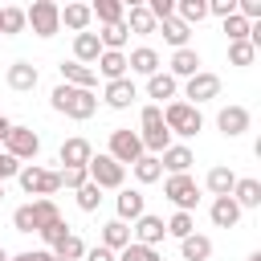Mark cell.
Here are the masks:
<instances>
[{
  "instance_id": "6da1fadb",
  "label": "cell",
  "mask_w": 261,
  "mask_h": 261,
  "mask_svg": "<svg viewBox=\"0 0 261 261\" xmlns=\"http://www.w3.org/2000/svg\"><path fill=\"white\" fill-rule=\"evenodd\" d=\"M49 106H53L57 114H65V118L86 122V118H94V110H98V94H94V90H73V86L61 82V86H53Z\"/></svg>"
},
{
  "instance_id": "7a4b0ae2",
  "label": "cell",
  "mask_w": 261,
  "mask_h": 261,
  "mask_svg": "<svg viewBox=\"0 0 261 261\" xmlns=\"http://www.w3.org/2000/svg\"><path fill=\"white\" fill-rule=\"evenodd\" d=\"M139 143H143L147 155H163L171 147V130L163 126V110L155 102L143 106V114H139Z\"/></svg>"
},
{
  "instance_id": "3957f363",
  "label": "cell",
  "mask_w": 261,
  "mask_h": 261,
  "mask_svg": "<svg viewBox=\"0 0 261 261\" xmlns=\"http://www.w3.org/2000/svg\"><path fill=\"white\" fill-rule=\"evenodd\" d=\"M163 110V126L171 130V135H179V139H192V135H200L204 130V114H200V106H188V102H167V106H159Z\"/></svg>"
},
{
  "instance_id": "277c9868",
  "label": "cell",
  "mask_w": 261,
  "mask_h": 261,
  "mask_svg": "<svg viewBox=\"0 0 261 261\" xmlns=\"http://www.w3.org/2000/svg\"><path fill=\"white\" fill-rule=\"evenodd\" d=\"M16 179H20V188H24L33 200H53V192H61L57 171H49V167H41V163H24V167L16 171Z\"/></svg>"
},
{
  "instance_id": "5b68a950",
  "label": "cell",
  "mask_w": 261,
  "mask_h": 261,
  "mask_svg": "<svg viewBox=\"0 0 261 261\" xmlns=\"http://www.w3.org/2000/svg\"><path fill=\"white\" fill-rule=\"evenodd\" d=\"M24 24L37 33V37H57L61 33V4L53 0H33V8H24Z\"/></svg>"
},
{
  "instance_id": "8992f818",
  "label": "cell",
  "mask_w": 261,
  "mask_h": 261,
  "mask_svg": "<svg viewBox=\"0 0 261 261\" xmlns=\"http://www.w3.org/2000/svg\"><path fill=\"white\" fill-rule=\"evenodd\" d=\"M86 175H90V184L94 188H122V179H126V167L122 163H114L106 151L102 155H90V163H86Z\"/></svg>"
},
{
  "instance_id": "52a82bcc",
  "label": "cell",
  "mask_w": 261,
  "mask_h": 261,
  "mask_svg": "<svg viewBox=\"0 0 261 261\" xmlns=\"http://www.w3.org/2000/svg\"><path fill=\"white\" fill-rule=\"evenodd\" d=\"M37 151H41V135L33 126H16L12 122L8 139H4V155H12L16 163H29V159H37Z\"/></svg>"
},
{
  "instance_id": "ba28073f",
  "label": "cell",
  "mask_w": 261,
  "mask_h": 261,
  "mask_svg": "<svg viewBox=\"0 0 261 261\" xmlns=\"http://www.w3.org/2000/svg\"><path fill=\"white\" fill-rule=\"evenodd\" d=\"M163 196L175 204V212H192L200 204V184L192 175H167L163 179Z\"/></svg>"
},
{
  "instance_id": "9c48e42d",
  "label": "cell",
  "mask_w": 261,
  "mask_h": 261,
  "mask_svg": "<svg viewBox=\"0 0 261 261\" xmlns=\"http://www.w3.org/2000/svg\"><path fill=\"white\" fill-rule=\"evenodd\" d=\"M106 155H110L114 163L130 167V163H135L139 155H147V151H143V143H139V130L118 126V130H110V147H106Z\"/></svg>"
},
{
  "instance_id": "30bf717a",
  "label": "cell",
  "mask_w": 261,
  "mask_h": 261,
  "mask_svg": "<svg viewBox=\"0 0 261 261\" xmlns=\"http://www.w3.org/2000/svg\"><path fill=\"white\" fill-rule=\"evenodd\" d=\"M184 98H188V106H200V102H212V98H220V77H216V73H208V69H200L196 77H188V86H184Z\"/></svg>"
},
{
  "instance_id": "8fae6325",
  "label": "cell",
  "mask_w": 261,
  "mask_h": 261,
  "mask_svg": "<svg viewBox=\"0 0 261 261\" xmlns=\"http://www.w3.org/2000/svg\"><path fill=\"white\" fill-rule=\"evenodd\" d=\"M216 126H220V135H224V139H241V135L253 126V114H249L245 106H220Z\"/></svg>"
},
{
  "instance_id": "7c38bea8",
  "label": "cell",
  "mask_w": 261,
  "mask_h": 261,
  "mask_svg": "<svg viewBox=\"0 0 261 261\" xmlns=\"http://www.w3.org/2000/svg\"><path fill=\"white\" fill-rule=\"evenodd\" d=\"M163 237H167V228H163V216H151V212H143V216L130 224V241H135V245H147V249H155Z\"/></svg>"
},
{
  "instance_id": "4fadbf2b",
  "label": "cell",
  "mask_w": 261,
  "mask_h": 261,
  "mask_svg": "<svg viewBox=\"0 0 261 261\" xmlns=\"http://www.w3.org/2000/svg\"><path fill=\"white\" fill-rule=\"evenodd\" d=\"M114 208H118V216H114V220H122V224L130 220V224H135V220L147 212V196H143L139 188H118V200H114Z\"/></svg>"
},
{
  "instance_id": "5bb4252c",
  "label": "cell",
  "mask_w": 261,
  "mask_h": 261,
  "mask_svg": "<svg viewBox=\"0 0 261 261\" xmlns=\"http://www.w3.org/2000/svg\"><path fill=\"white\" fill-rule=\"evenodd\" d=\"M4 82H8V90L29 94V90H37L41 73H37V65H33V61H12V65H8V73H4Z\"/></svg>"
},
{
  "instance_id": "9a60e30c",
  "label": "cell",
  "mask_w": 261,
  "mask_h": 261,
  "mask_svg": "<svg viewBox=\"0 0 261 261\" xmlns=\"http://www.w3.org/2000/svg\"><path fill=\"white\" fill-rule=\"evenodd\" d=\"M135 98H139V90H135L130 77H118V82H106V86H102V102H106L110 110H126Z\"/></svg>"
},
{
  "instance_id": "2e32d148",
  "label": "cell",
  "mask_w": 261,
  "mask_h": 261,
  "mask_svg": "<svg viewBox=\"0 0 261 261\" xmlns=\"http://www.w3.org/2000/svg\"><path fill=\"white\" fill-rule=\"evenodd\" d=\"M192 163H196V155H192V147H184V143H171V147L159 155V167H163L167 175H188Z\"/></svg>"
},
{
  "instance_id": "e0dca14e",
  "label": "cell",
  "mask_w": 261,
  "mask_h": 261,
  "mask_svg": "<svg viewBox=\"0 0 261 261\" xmlns=\"http://www.w3.org/2000/svg\"><path fill=\"white\" fill-rule=\"evenodd\" d=\"M61 82H65V86H73V90H94V86H98V73H94V65L61 61Z\"/></svg>"
},
{
  "instance_id": "ac0fdd59",
  "label": "cell",
  "mask_w": 261,
  "mask_h": 261,
  "mask_svg": "<svg viewBox=\"0 0 261 261\" xmlns=\"http://www.w3.org/2000/svg\"><path fill=\"white\" fill-rule=\"evenodd\" d=\"M90 155H94V147H90V143H86L82 135L65 139V143H61V151H57L61 167H86V163H90Z\"/></svg>"
},
{
  "instance_id": "d6986e66",
  "label": "cell",
  "mask_w": 261,
  "mask_h": 261,
  "mask_svg": "<svg viewBox=\"0 0 261 261\" xmlns=\"http://www.w3.org/2000/svg\"><path fill=\"white\" fill-rule=\"evenodd\" d=\"M126 69L139 73V77H151V73H159V53L151 45H139V49L126 53Z\"/></svg>"
},
{
  "instance_id": "ffe728a7",
  "label": "cell",
  "mask_w": 261,
  "mask_h": 261,
  "mask_svg": "<svg viewBox=\"0 0 261 261\" xmlns=\"http://www.w3.org/2000/svg\"><path fill=\"white\" fill-rule=\"evenodd\" d=\"M94 73H98V77H106V82L130 77V69H126V53H110V49H102V57L94 61Z\"/></svg>"
},
{
  "instance_id": "44dd1931",
  "label": "cell",
  "mask_w": 261,
  "mask_h": 261,
  "mask_svg": "<svg viewBox=\"0 0 261 261\" xmlns=\"http://www.w3.org/2000/svg\"><path fill=\"white\" fill-rule=\"evenodd\" d=\"M200 65H204V61H200V53L188 45V49H175V53H171V69H167V73H171L175 82H179V77L188 82V77H196V73H200Z\"/></svg>"
},
{
  "instance_id": "7402d4cb",
  "label": "cell",
  "mask_w": 261,
  "mask_h": 261,
  "mask_svg": "<svg viewBox=\"0 0 261 261\" xmlns=\"http://www.w3.org/2000/svg\"><path fill=\"white\" fill-rule=\"evenodd\" d=\"M232 204L245 212V208H261V179H253V175H245V179H237L232 184Z\"/></svg>"
},
{
  "instance_id": "603a6c76",
  "label": "cell",
  "mask_w": 261,
  "mask_h": 261,
  "mask_svg": "<svg viewBox=\"0 0 261 261\" xmlns=\"http://www.w3.org/2000/svg\"><path fill=\"white\" fill-rule=\"evenodd\" d=\"M208 216H212L216 228H237V224H241V208L232 204V196H216L212 208H208Z\"/></svg>"
},
{
  "instance_id": "cb8c5ba5",
  "label": "cell",
  "mask_w": 261,
  "mask_h": 261,
  "mask_svg": "<svg viewBox=\"0 0 261 261\" xmlns=\"http://www.w3.org/2000/svg\"><path fill=\"white\" fill-rule=\"evenodd\" d=\"M102 57V41H98V33H77L73 37V61H82V65H94Z\"/></svg>"
},
{
  "instance_id": "d4e9b609",
  "label": "cell",
  "mask_w": 261,
  "mask_h": 261,
  "mask_svg": "<svg viewBox=\"0 0 261 261\" xmlns=\"http://www.w3.org/2000/svg\"><path fill=\"white\" fill-rule=\"evenodd\" d=\"M175 90H179V82H175L171 73H163V69L147 77V98H155V102H163V106L175 102Z\"/></svg>"
},
{
  "instance_id": "484cf974",
  "label": "cell",
  "mask_w": 261,
  "mask_h": 261,
  "mask_svg": "<svg viewBox=\"0 0 261 261\" xmlns=\"http://www.w3.org/2000/svg\"><path fill=\"white\" fill-rule=\"evenodd\" d=\"M122 24H126V33H139V37H147V33H155L159 24H155V16L147 12V4H130L126 8V16H122Z\"/></svg>"
},
{
  "instance_id": "4316f807",
  "label": "cell",
  "mask_w": 261,
  "mask_h": 261,
  "mask_svg": "<svg viewBox=\"0 0 261 261\" xmlns=\"http://www.w3.org/2000/svg\"><path fill=\"white\" fill-rule=\"evenodd\" d=\"M241 175H232V167H224V163H216L208 175H204V188L212 192V196H232V184H237Z\"/></svg>"
},
{
  "instance_id": "83f0119b",
  "label": "cell",
  "mask_w": 261,
  "mask_h": 261,
  "mask_svg": "<svg viewBox=\"0 0 261 261\" xmlns=\"http://www.w3.org/2000/svg\"><path fill=\"white\" fill-rule=\"evenodd\" d=\"M126 245H130V224H122V220H106V224H102V249L122 253Z\"/></svg>"
},
{
  "instance_id": "f1b7e54d",
  "label": "cell",
  "mask_w": 261,
  "mask_h": 261,
  "mask_svg": "<svg viewBox=\"0 0 261 261\" xmlns=\"http://www.w3.org/2000/svg\"><path fill=\"white\" fill-rule=\"evenodd\" d=\"M179 257H184V261H208V257H212V237H204V232L184 237V241H179Z\"/></svg>"
},
{
  "instance_id": "f546056e",
  "label": "cell",
  "mask_w": 261,
  "mask_h": 261,
  "mask_svg": "<svg viewBox=\"0 0 261 261\" xmlns=\"http://www.w3.org/2000/svg\"><path fill=\"white\" fill-rule=\"evenodd\" d=\"M155 33H163V41L171 45V49H188V37H192V29L179 20V16H167V20H159V29Z\"/></svg>"
},
{
  "instance_id": "4dcf8cb0",
  "label": "cell",
  "mask_w": 261,
  "mask_h": 261,
  "mask_svg": "<svg viewBox=\"0 0 261 261\" xmlns=\"http://www.w3.org/2000/svg\"><path fill=\"white\" fill-rule=\"evenodd\" d=\"M90 16L102 20V24H118V20L126 16V4H122V0H94V4H90Z\"/></svg>"
},
{
  "instance_id": "1f68e13d",
  "label": "cell",
  "mask_w": 261,
  "mask_h": 261,
  "mask_svg": "<svg viewBox=\"0 0 261 261\" xmlns=\"http://www.w3.org/2000/svg\"><path fill=\"white\" fill-rule=\"evenodd\" d=\"M90 20H94V16H90V4H65V8H61V24H65V29H73V37H77V33H86V29H90Z\"/></svg>"
},
{
  "instance_id": "d6a6232c",
  "label": "cell",
  "mask_w": 261,
  "mask_h": 261,
  "mask_svg": "<svg viewBox=\"0 0 261 261\" xmlns=\"http://www.w3.org/2000/svg\"><path fill=\"white\" fill-rule=\"evenodd\" d=\"M98 41H102V49H110V53H126V41H130V33H126V24L118 20V24H102Z\"/></svg>"
},
{
  "instance_id": "836d02e7",
  "label": "cell",
  "mask_w": 261,
  "mask_h": 261,
  "mask_svg": "<svg viewBox=\"0 0 261 261\" xmlns=\"http://www.w3.org/2000/svg\"><path fill=\"white\" fill-rule=\"evenodd\" d=\"M49 253H53L57 261H82V257H86V241H82L77 232H65V241H57Z\"/></svg>"
},
{
  "instance_id": "e575fe53",
  "label": "cell",
  "mask_w": 261,
  "mask_h": 261,
  "mask_svg": "<svg viewBox=\"0 0 261 261\" xmlns=\"http://www.w3.org/2000/svg\"><path fill=\"white\" fill-rule=\"evenodd\" d=\"M130 171H135V179H139V184H155V179H163L159 155H139V159L130 163Z\"/></svg>"
},
{
  "instance_id": "d590c367",
  "label": "cell",
  "mask_w": 261,
  "mask_h": 261,
  "mask_svg": "<svg viewBox=\"0 0 261 261\" xmlns=\"http://www.w3.org/2000/svg\"><path fill=\"white\" fill-rule=\"evenodd\" d=\"M175 16L192 29V24H200V20L208 16V0H179V4H175Z\"/></svg>"
},
{
  "instance_id": "8d00e7d4",
  "label": "cell",
  "mask_w": 261,
  "mask_h": 261,
  "mask_svg": "<svg viewBox=\"0 0 261 261\" xmlns=\"http://www.w3.org/2000/svg\"><path fill=\"white\" fill-rule=\"evenodd\" d=\"M29 24H24V8H0V37H16V33H24Z\"/></svg>"
},
{
  "instance_id": "74e56055",
  "label": "cell",
  "mask_w": 261,
  "mask_h": 261,
  "mask_svg": "<svg viewBox=\"0 0 261 261\" xmlns=\"http://www.w3.org/2000/svg\"><path fill=\"white\" fill-rule=\"evenodd\" d=\"M163 228H167V237L184 241V237H192V232H196V216H192V212H175V216H171Z\"/></svg>"
},
{
  "instance_id": "f35d334b",
  "label": "cell",
  "mask_w": 261,
  "mask_h": 261,
  "mask_svg": "<svg viewBox=\"0 0 261 261\" xmlns=\"http://www.w3.org/2000/svg\"><path fill=\"white\" fill-rule=\"evenodd\" d=\"M33 216H37V232H41L45 224L61 220V208H57V200H33Z\"/></svg>"
},
{
  "instance_id": "ab89813d",
  "label": "cell",
  "mask_w": 261,
  "mask_h": 261,
  "mask_svg": "<svg viewBox=\"0 0 261 261\" xmlns=\"http://www.w3.org/2000/svg\"><path fill=\"white\" fill-rule=\"evenodd\" d=\"M253 57H257V49H253L249 41H232V45H228V65L245 69V65H253Z\"/></svg>"
},
{
  "instance_id": "60d3db41",
  "label": "cell",
  "mask_w": 261,
  "mask_h": 261,
  "mask_svg": "<svg viewBox=\"0 0 261 261\" xmlns=\"http://www.w3.org/2000/svg\"><path fill=\"white\" fill-rule=\"evenodd\" d=\"M114 261H163V257H159V249H147V245H135L130 241L122 253H114Z\"/></svg>"
},
{
  "instance_id": "b9f144b4",
  "label": "cell",
  "mask_w": 261,
  "mask_h": 261,
  "mask_svg": "<svg viewBox=\"0 0 261 261\" xmlns=\"http://www.w3.org/2000/svg\"><path fill=\"white\" fill-rule=\"evenodd\" d=\"M73 196H77V208H82V212H94V208L102 204V188H94L90 179H86V184H82Z\"/></svg>"
},
{
  "instance_id": "7bdbcfd3",
  "label": "cell",
  "mask_w": 261,
  "mask_h": 261,
  "mask_svg": "<svg viewBox=\"0 0 261 261\" xmlns=\"http://www.w3.org/2000/svg\"><path fill=\"white\" fill-rule=\"evenodd\" d=\"M224 33H228V45L232 41H249V20L232 12V16H224Z\"/></svg>"
},
{
  "instance_id": "ee69618b",
  "label": "cell",
  "mask_w": 261,
  "mask_h": 261,
  "mask_svg": "<svg viewBox=\"0 0 261 261\" xmlns=\"http://www.w3.org/2000/svg\"><path fill=\"white\" fill-rule=\"evenodd\" d=\"M12 228L16 232H37V216H33V204H20L12 212Z\"/></svg>"
},
{
  "instance_id": "f6af8a7d",
  "label": "cell",
  "mask_w": 261,
  "mask_h": 261,
  "mask_svg": "<svg viewBox=\"0 0 261 261\" xmlns=\"http://www.w3.org/2000/svg\"><path fill=\"white\" fill-rule=\"evenodd\" d=\"M57 179H61V188H69V192H77L90 175H86V167H61L57 171Z\"/></svg>"
},
{
  "instance_id": "bcb514c9",
  "label": "cell",
  "mask_w": 261,
  "mask_h": 261,
  "mask_svg": "<svg viewBox=\"0 0 261 261\" xmlns=\"http://www.w3.org/2000/svg\"><path fill=\"white\" fill-rule=\"evenodd\" d=\"M65 232H69V224H65V220H53V224H45V228H41L37 237H41V241H45V245L53 249L57 241H65Z\"/></svg>"
},
{
  "instance_id": "7dc6e473",
  "label": "cell",
  "mask_w": 261,
  "mask_h": 261,
  "mask_svg": "<svg viewBox=\"0 0 261 261\" xmlns=\"http://www.w3.org/2000/svg\"><path fill=\"white\" fill-rule=\"evenodd\" d=\"M147 12H151V16H155V24H159V20L175 16V0H147Z\"/></svg>"
},
{
  "instance_id": "c3c4849f",
  "label": "cell",
  "mask_w": 261,
  "mask_h": 261,
  "mask_svg": "<svg viewBox=\"0 0 261 261\" xmlns=\"http://www.w3.org/2000/svg\"><path fill=\"white\" fill-rule=\"evenodd\" d=\"M232 12H237V0H208V16H220V20H224V16H232Z\"/></svg>"
},
{
  "instance_id": "681fc988",
  "label": "cell",
  "mask_w": 261,
  "mask_h": 261,
  "mask_svg": "<svg viewBox=\"0 0 261 261\" xmlns=\"http://www.w3.org/2000/svg\"><path fill=\"white\" fill-rule=\"evenodd\" d=\"M20 167H24V163H16L12 155H4V151H0V184H4V179H12Z\"/></svg>"
},
{
  "instance_id": "f907efd6",
  "label": "cell",
  "mask_w": 261,
  "mask_h": 261,
  "mask_svg": "<svg viewBox=\"0 0 261 261\" xmlns=\"http://www.w3.org/2000/svg\"><path fill=\"white\" fill-rule=\"evenodd\" d=\"M82 261H114V253L110 249H102V245H94V249H86V257Z\"/></svg>"
},
{
  "instance_id": "816d5d0a",
  "label": "cell",
  "mask_w": 261,
  "mask_h": 261,
  "mask_svg": "<svg viewBox=\"0 0 261 261\" xmlns=\"http://www.w3.org/2000/svg\"><path fill=\"white\" fill-rule=\"evenodd\" d=\"M33 261H57V257H53L49 249H33Z\"/></svg>"
},
{
  "instance_id": "f5cc1de1",
  "label": "cell",
  "mask_w": 261,
  "mask_h": 261,
  "mask_svg": "<svg viewBox=\"0 0 261 261\" xmlns=\"http://www.w3.org/2000/svg\"><path fill=\"white\" fill-rule=\"evenodd\" d=\"M8 130H12V122H8V118H4V114H0V143H4V139H8Z\"/></svg>"
},
{
  "instance_id": "db71d44e",
  "label": "cell",
  "mask_w": 261,
  "mask_h": 261,
  "mask_svg": "<svg viewBox=\"0 0 261 261\" xmlns=\"http://www.w3.org/2000/svg\"><path fill=\"white\" fill-rule=\"evenodd\" d=\"M8 261H33V249H29V253H16V257H8Z\"/></svg>"
},
{
  "instance_id": "11a10c76",
  "label": "cell",
  "mask_w": 261,
  "mask_h": 261,
  "mask_svg": "<svg viewBox=\"0 0 261 261\" xmlns=\"http://www.w3.org/2000/svg\"><path fill=\"white\" fill-rule=\"evenodd\" d=\"M0 261H8V249H4V245H0Z\"/></svg>"
},
{
  "instance_id": "9f6ffc18",
  "label": "cell",
  "mask_w": 261,
  "mask_h": 261,
  "mask_svg": "<svg viewBox=\"0 0 261 261\" xmlns=\"http://www.w3.org/2000/svg\"><path fill=\"white\" fill-rule=\"evenodd\" d=\"M249 261H261V253H249Z\"/></svg>"
},
{
  "instance_id": "6f0895ef",
  "label": "cell",
  "mask_w": 261,
  "mask_h": 261,
  "mask_svg": "<svg viewBox=\"0 0 261 261\" xmlns=\"http://www.w3.org/2000/svg\"><path fill=\"white\" fill-rule=\"evenodd\" d=\"M0 200H4V184H0Z\"/></svg>"
}]
</instances>
